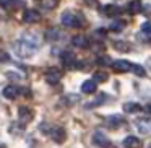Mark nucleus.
Returning <instances> with one entry per match:
<instances>
[{"label": "nucleus", "mask_w": 151, "mask_h": 148, "mask_svg": "<svg viewBox=\"0 0 151 148\" xmlns=\"http://www.w3.org/2000/svg\"><path fill=\"white\" fill-rule=\"evenodd\" d=\"M17 0H0V7L5 8V10H10V8L15 7Z\"/></svg>", "instance_id": "4be33fe9"}, {"label": "nucleus", "mask_w": 151, "mask_h": 148, "mask_svg": "<svg viewBox=\"0 0 151 148\" xmlns=\"http://www.w3.org/2000/svg\"><path fill=\"white\" fill-rule=\"evenodd\" d=\"M49 135L52 137L54 142H59V143H62V142L67 138V134H65V130H63L62 127H52V130H50Z\"/></svg>", "instance_id": "0eeeda50"}, {"label": "nucleus", "mask_w": 151, "mask_h": 148, "mask_svg": "<svg viewBox=\"0 0 151 148\" xmlns=\"http://www.w3.org/2000/svg\"><path fill=\"white\" fill-rule=\"evenodd\" d=\"M41 44V38L37 34H24L23 39H20L18 43H15V54L18 57H23V59H28V57L34 56Z\"/></svg>", "instance_id": "f257e3e1"}, {"label": "nucleus", "mask_w": 151, "mask_h": 148, "mask_svg": "<svg viewBox=\"0 0 151 148\" xmlns=\"http://www.w3.org/2000/svg\"><path fill=\"white\" fill-rule=\"evenodd\" d=\"M125 148H141V140L135 135H128L127 138L124 140Z\"/></svg>", "instance_id": "f8f14e48"}, {"label": "nucleus", "mask_w": 151, "mask_h": 148, "mask_svg": "<svg viewBox=\"0 0 151 148\" xmlns=\"http://www.w3.org/2000/svg\"><path fill=\"white\" fill-rule=\"evenodd\" d=\"M102 13L106 17H117V15L122 13V8L119 5H104L102 7Z\"/></svg>", "instance_id": "9b49d317"}, {"label": "nucleus", "mask_w": 151, "mask_h": 148, "mask_svg": "<svg viewBox=\"0 0 151 148\" xmlns=\"http://www.w3.org/2000/svg\"><path fill=\"white\" fill-rule=\"evenodd\" d=\"M73 46L80 47V49H85V47H88V39H86V36H83V34H78V36H73L72 39Z\"/></svg>", "instance_id": "2eb2a0df"}, {"label": "nucleus", "mask_w": 151, "mask_h": 148, "mask_svg": "<svg viewBox=\"0 0 151 148\" xmlns=\"http://www.w3.org/2000/svg\"><path fill=\"white\" fill-rule=\"evenodd\" d=\"M96 64H99V65H109V64H112V62H111V57L109 56H102L96 60Z\"/></svg>", "instance_id": "c85d7f7f"}, {"label": "nucleus", "mask_w": 151, "mask_h": 148, "mask_svg": "<svg viewBox=\"0 0 151 148\" xmlns=\"http://www.w3.org/2000/svg\"><path fill=\"white\" fill-rule=\"evenodd\" d=\"M93 140H94L96 145H99V147H102V148H107V147H109V138H107V135H106L104 132H101V130L94 132V135H93Z\"/></svg>", "instance_id": "423d86ee"}, {"label": "nucleus", "mask_w": 151, "mask_h": 148, "mask_svg": "<svg viewBox=\"0 0 151 148\" xmlns=\"http://www.w3.org/2000/svg\"><path fill=\"white\" fill-rule=\"evenodd\" d=\"M107 78H109V77L106 75L104 72H96V73H94V82H96V83H98V82H106Z\"/></svg>", "instance_id": "bb28decb"}, {"label": "nucleus", "mask_w": 151, "mask_h": 148, "mask_svg": "<svg viewBox=\"0 0 151 148\" xmlns=\"http://www.w3.org/2000/svg\"><path fill=\"white\" fill-rule=\"evenodd\" d=\"M124 111L127 114H135V112L141 111V106L137 104V103H125L124 104Z\"/></svg>", "instance_id": "6ab92c4d"}, {"label": "nucleus", "mask_w": 151, "mask_h": 148, "mask_svg": "<svg viewBox=\"0 0 151 148\" xmlns=\"http://www.w3.org/2000/svg\"><path fill=\"white\" fill-rule=\"evenodd\" d=\"M132 72H133L137 77H145V75H146V73H145V69L141 65H133V67H132Z\"/></svg>", "instance_id": "a878e982"}, {"label": "nucleus", "mask_w": 151, "mask_h": 148, "mask_svg": "<svg viewBox=\"0 0 151 148\" xmlns=\"http://www.w3.org/2000/svg\"><path fill=\"white\" fill-rule=\"evenodd\" d=\"M23 20H24V23H29V25H33V23H39V21H41V13H39L37 10H34V8L24 10V13H23Z\"/></svg>", "instance_id": "7ed1b4c3"}, {"label": "nucleus", "mask_w": 151, "mask_h": 148, "mask_svg": "<svg viewBox=\"0 0 151 148\" xmlns=\"http://www.w3.org/2000/svg\"><path fill=\"white\" fill-rule=\"evenodd\" d=\"M46 39L47 41H59L60 39V30L59 28H49L46 31Z\"/></svg>", "instance_id": "f3484780"}, {"label": "nucleus", "mask_w": 151, "mask_h": 148, "mask_svg": "<svg viewBox=\"0 0 151 148\" xmlns=\"http://www.w3.org/2000/svg\"><path fill=\"white\" fill-rule=\"evenodd\" d=\"M112 69L115 72H128V70H132V65L128 60H114L112 62Z\"/></svg>", "instance_id": "9d476101"}, {"label": "nucleus", "mask_w": 151, "mask_h": 148, "mask_svg": "<svg viewBox=\"0 0 151 148\" xmlns=\"http://www.w3.org/2000/svg\"><path fill=\"white\" fill-rule=\"evenodd\" d=\"M18 93H20V88L15 86V85H8V86H5V88L2 90V95H4V98H7V99H15L18 96Z\"/></svg>", "instance_id": "6e6552de"}, {"label": "nucleus", "mask_w": 151, "mask_h": 148, "mask_svg": "<svg viewBox=\"0 0 151 148\" xmlns=\"http://www.w3.org/2000/svg\"><path fill=\"white\" fill-rule=\"evenodd\" d=\"M125 26H127V23H125L124 20H114L111 25H109V30L111 31H122Z\"/></svg>", "instance_id": "aec40b11"}, {"label": "nucleus", "mask_w": 151, "mask_h": 148, "mask_svg": "<svg viewBox=\"0 0 151 148\" xmlns=\"http://www.w3.org/2000/svg\"><path fill=\"white\" fill-rule=\"evenodd\" d=\"M115 47H117V51H124V52H128V51H130V44L128 43H120V41H119V43H115Z\"/></svg>", "instance_id": "393cba45"}, {"label": "nucleus", "mask_w": 151, "mask_h": 148, "mask_svg": "<svg viewBox=\"0 0 151 148\" xmlns=\"http://www.w3.org/2000/svg\"><path fill=\"white\" fill-rule=\"evenodd\" d=\"M107 101H111V96L106 95V93H101V95H98V98H96L94 101L89 103L88 108H94V106H102V104H106Z\"/></svg>", "instance_id": "4468645a"}, {"label": "nucleus", "mask_w": 151, "mask_h": 148, "mask_svg": "<svg viewBox=\"0 0 151 148\" xmlns=\"http://www.w3.org/2000/svg\"><path fill=\"white\" fill-rule=\"evenodd\" d=\"M128 12H130L132 15L143 12V5H141L140 0H133V2H130V4H128Z\"/></svg>", "instance_id": "a211bd4d"}, {"label": "nucleus", "mask_w": 151, "mask_h": 148, "mask_svg": "<svg viewBox=\"0 0 151 148\" xmlns=\"http://www.w3.org/2000/svg\"><path fill=\"white\" fill-rule=\"evenodd\" d=\"M62 25L67 28H80L85 25V18L81 17V15L75 13V12H65V13L62 15Z\"/></svg>", "instance_id": "f03ea898"}, {"label": "nucleus", "mask_w": 151, "mask_h": 148, "mask_svg": "<svg viewBox=\"0 0 151 148\" xmlns=\"http://www.w3.org/2000/svg\"><path fill=\"white\" fill-rule=\"evenodd\" d=\"M7 78L8 80H21L23 77L20 75V73H15V72H8L7 73Z\"/></svg>", "instance_id": "c756f323"}, {"label": "nucleus", "mask_w": 151, "mask_h": 148, "mask_svg": "<svg viewBox=\"0 0 151 148\" xmlns=\"http://www.w3.org/2000/svg\"><path fill=\"white\" fill-rule=\"evenodd\" d=\"M137 129L141 134H150L151 132V121L148 119H138L137 121Z\"/></svg>", "instance_id": "ddd939ff"}, {"label": "nucleus", "mask_w": 151, "mask_h": 148, "mask_svg": "<svg viewBox=\"0 0 151 148\" xmlns=\"http://www.w3.org/2000/svg\"><path fill=\"white\" fill-rule=\"evenodd\" d=\"M143 15L151 17V5H143Z\"/></svg>", "instance_id": "7c9ffc66"}, {"label": "nucleus", "mask_w": 151, "mask_h": 148, "mask_svg": "<svg viewBox=\"0 0 151 148\" xmlns=\"http://www.w3.org/2000/svg\"><path fill=\"white\" fill-rule=\"evenodd\" d=\"M60 60L63 62V65L65 67H75V62H76V57L73 52H70V51H63L62 54H60Z\"/></svg>", "instance_id": "39448f33"}, {"label": "nucleus", "mask_w": 151, "mask_h": 148, "mask_svg": "<svg viewBox=\"0 0 151 148\" xmlns=\"http://www.w3.org/2000/svg\"><path fill=\"white\" fill-rule=\"evenodd\" d=\"M60 78H62V72L55 67H50L46 72V82L50 83V85H55L57 82H60Z\"/></svg>", "instance_id": "20e7f679"}, {"label": "nucleus", "mask_w": 151, "mask_h": 148, "mask_svg": "<svg viewBox=\"0 0 151 148\" xmlns=\"http://www.w3.org/2000/svg\"><path fill=\"white\" fill-rule=\"evenodd\" d=\"M145 111H146V112H148V114H151V104H148V106H146V108H145Z\"/></svg>", "instance_id": "2f4dec72"}, {"label": "nucleus", "mask_w": 151, "mask_h": 148, "mask_svg": "<svg viewBox=\"0 0 151 148\" xmlns=\"http://www.w3.org/2000/svg\"><path fill=\"white\" fill-rule=\"evenodd\" d=\"M141 33L151 36V21H146V23L141 25Z\"/></svg>", "instance_id": "cd10ccee"}, {"label": "nucleus", "mask_w": 151, "mask_h": 148, "mask_svg": "<svg viewBox=\"0 0 151 148\" xmlns=\"http://www.w3.org/2000/svg\"><path fill=\"white\" fill-rule=\"evenodd\" d=\"M107 124L111 125L112 129H119L120 125L125 124V119L122 117L120 114H112V116H109V117H107Z\"/></svg>", "instance_id": "1a4fd4ad"}, {"label": "nucleus", "mask_w": 151, "mask_h": 148, "mask_svg": "<svg viewBox=\"0 0 151 148\" xmlns=\"http://www.w3.org/2000/svg\"><path fill=\"white\" fill-rule=\"evenodd\" d=\"M81 91L86 93V95H91V93H94V91H96V82H94V80H86V82H83Z\"/></svg>", "instance_id": "dca6fc26"}, {"label": "nucleus", "mask_w": 151, "mask_h": 148, "mask_svg": "<svg viewBox=\"0 0 151 148\" xmlns=\"http://www.w3.org/2000/svg\"><path fill=\"white\" fill-rule=\"evenodd\" d=\"M20 117L23 119L24 122H28V121L33 119V114H31V111L28 108H20Z\"/></svg>", "instance_id": "412c9836"}, {"label": "nucleus", "mask_w": 151, "mask_h": 148, "mask_svg": "<svg viewBox=\"0 0 151 148\" xmlns=\"http://www.w3.org/2000/svg\"><path fill=\"white\" fill-rule=\"evenodd\" d=\"M57 2H59V0H42V7L46 8V10H52V8L57 7Z\"/></svg>", "instance_id": "b1692460"}, {"label": "nucleus", "mask_w": 151, "mask_h": 148, "mask_svg": "<svg viewBox=\"0 0 151 148\" xmlns=\"http://www.w3.org/2000/svg\"><path fill=\"white\" fill-rule=\"evenodd\" d=\"M63 101H65V104H75V103L80 101V96L78 95H67L63 98Z\"/></svg>", "instance_id": "5701e85b"}]
</instances>
